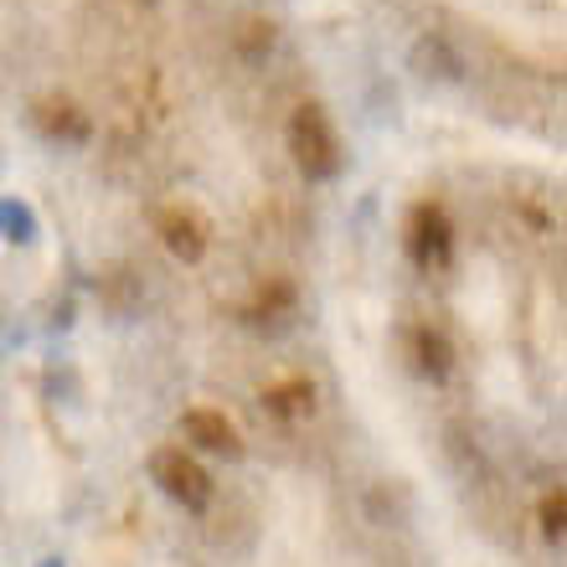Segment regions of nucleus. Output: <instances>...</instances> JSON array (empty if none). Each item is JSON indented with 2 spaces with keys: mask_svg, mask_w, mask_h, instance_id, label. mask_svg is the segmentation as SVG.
<instances>
[{
  "mask_svg": "<svg viewBox=\"0 0 567 567\" xmlns=\"http://www.w3.org/2000/svg\"><path fill=\"white\" fill-rule=\"evenodd\" d=\"M289 155H295V165L305 171L310 181H330L341 176V140H336V130H330L326 109L320 104H299L295 120H289Z\"/></svg>",
  "mask_w": 567,
  "mask_h": 567,
  "instance_id": "nucleus-1",
  "label": "nucleus"
},
{
  "mask_svg": "<svg viewBox=\"0 0 567 567\" xmlns=\"http://www.w3.org/2000/svg\"><path fill=\"white\" fill-rule=\"evenodd\" d=\"M150 475H155V485H161L176 506H186V511H207L212 506V475L192 460V454L161 449V454L150 460Z\"/></svg>",
  "mask_w": 567,
  "mask_h": 567,
  "instance_id": "nucleus-2",
  "label": "nucleus"
},
{
  "mask_svg": "<svg viewBox=\"0 0 567 567\" xmlns=\"http://www.w3.org/2000/svg\"><path fill=\"white\" fill-rule=\"evenodd\" d=\"M408 248H413V264H419V269H444L449 264V254H454V227H449L439 202H419V207H413Z\"/></svg>",
  "mask_w": 567,
  "mask_h": 567,
  "instance_id": "nucleus-3",
  "label": "nucleus"
},
{
  "mask_svg": "<svg viewBox=\"0 0 567 567\" xmlns=\"http://www.w3.org/2000/svg\"><path fill=\"white\" fill-rule=\"evenodd\" d=\"M181 433H186L196 449L223 454V460H238V454H243L238 429H233V419H227V413H217V408H192V413L181 419Z\"/></svg>",
  "mask_w": 567,
  "mask_h": 567,
  "instance_id": "nucleus-4",
  "label": "nucleus"
},
{
  "mask_svg": "<svg viewBox=\"0 0 567 567\" xmlns=\"http://www.w3.org/2000/svg\"><path fill=\"white\" fill-rule=\"evenodd\" d=\"M161 238H165V248H171L181 264H202V258H207V248H212L207 223H202L192 207L161 212Z\"/></svg>",
  "mask_w": 567,
  "mask_h": 567,
  "instance_id": "nucleus-5",
  "label": "nucleus"
},
{
  "mask_svg": "<svg viewBox=\"0 0 567 567\" xmlns=\"http://www.w3.org/2000/svg\"><path fill=\"white\" fill-rule=\"evenodd\" d=\"M37 130L47 140H83L89 135V120H83V109L73 99H42L37 104Z\"/></svg>",
  "mask_w": 567,
  "mask_h": 567,
  "instance_id": "nucleus-6",
  "label": "nucleus"
},
{
  "mask_svg": "<svg viewBox=\"0 0 567 567\" xmlns=\"http://www.w3.org/2000/svg\"><path fill=\"white\" fill-rule=\"evenodd\" d=\"M264 408H269L274 419H284V423L310 419V408H315V388L305 382V377H295V382H279V388L264 392Z\"/></svg>",
  "mask_w": 567,
  "mask_h": 567,
  "instance_id": "nucleus-7",
  "label": "nucleus"
},
{
  "mask_svg": "<svg viewBox=\"0 0 567 567\" xmlns=\"http://www.w3.org/2000/svg\"><path fill=\"white\" fill-rule=\"evenodd\" d=\"M413 357H419V372L449 377V367H454V346H449L439 330H419V336H413Z\"/></svg>",
  "mask_w": 567,
  "mask_h": 567,
  "instance_id": "nucleus-8",
  "label": "nucleus"
},
{
  "mask_svg": "<svg viewBox=\"0 0 567 567\" xmlns=\"http://www.w3.org/2000/svg\"><path fill=\"white\" fill-rule=\"evenodd\" d=\"M233 42H238V52H248V58L269 52V42H274V21H264V16H248V21H238Z\"/></svg>",
  "mask_w": 567,
  "mask_h": 567,
  "instance_id": "nucleus-9",
  "label": "nucleus"
},
{
  "mask_svg": "<svg viewBox=\"0 0 567 567\" xmlns=\"http://www.w3.org/2000/svg\"><path fill=\"white\" fill-rule=\"evenodd\" d=\"M295 310V284H284V279H269L264 289L254 295V315H289Z\"/></svg>",
  "mask_w": 567,
  "mask_h": 567,
  "instance_id": "nucleus-10",
  "label": "nucleus"
},
{
  "mask_svg": "<svg viewBox=\"0 0 567 567\" xmlns=\"http://www.w3.org/2000/svg\"><path fill=\"white\" fill-rule=\"evenodd\" d=\"M563 522H567V495L553 491L542 501V532H547V542H563Z\"/></svg>",
  "mask_w": 567,
  "mask_h": 567,
  "instance_id": "nucleus-11",
  "label": "nucleus"
}]
</instances>
